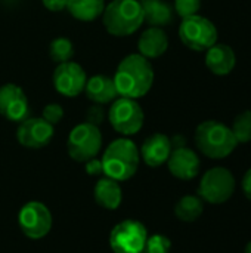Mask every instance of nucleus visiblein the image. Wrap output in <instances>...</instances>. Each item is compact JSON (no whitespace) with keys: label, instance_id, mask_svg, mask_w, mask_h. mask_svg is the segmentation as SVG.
Wrapping results in <instances>:
<instances>
[{"label":"nucleus","instance_id":"17","mask_svg":"<svg viewBox=\"0 0 251 253\" xmlns=\"http://www.w3.org/2000/svg\"><path fill=\"white\" fill-rule=\"evenodd\" d=\"M169 47V37L166 31L160 27H149L146 28L139 40H138V50L146 59H155L164 55Z\"/></svg>","mask_w":251,"mask_h":253},{"label":"nucleus","instance_id":"16","mask_svg":"<svg viewBox=\"0 0 251 253\" xmlns=\"http://www.w3.org/2000/svg\"><path fill=\"white\" fill-rule=\"evenodd\" d=\"M237 64L235 52L225 43H215L206 50V65L216 76L229 74Z\"/></svg>","mask_w":251,"mask_h":253},{"label":"nucleus","instance_id":"25","mask_svg":"<svg viewBox=\"0 0 251 253\" xmlns=\"http://www.w3.org/2000/svg\"><path fill=\"white\" fill-rule=\"evenodd\" d=\"M172 248L170 240L166 236L161 234H155L152 237L146 239V245H145V253H169Z\"/></svg>","mask_w":251,"mask_h":253},{"label":"nucleus","instance_id":"2","mask_svg":"<svg viewBox=\"0 0 251 253\" xmlns=\"http://www.w3.org/2000/svg\"><path fill=\"white\" fill-rule=\"evenodd\" d=\"M101 162L105 176L121 182L130 179L138 172L141 154L133 141L120 138L108 145Z\"/></svg>","mask_w":251,"mask_h":253},{"label":"nucleus","instance_id":"5","mask_svg":"<svg viewBox=\"0 0 251 253\" xmlns=\"http://www.w3.org/2000/svg\"><path fill=\"white\" fill-rule=\"evenodd\" d=\"M179 37L191 50L204 52L217 43V28L210 19L197 13L182 18L179 25Z\"/></svg>","mask_w":251,"mask_h":253},{"label":"nucleus","instance_id":"10","mask_svg":"<svg viewBox=\"0 0 251 253\" xmlns=\"http://www.w3.org/2000/svg\"><path fill=\"white\" fill-rule=\"evenodd\" d=\"M18 224L21 231L33 240L43 239L52 228V213L40 202H30L24 205L18 213Z\"/></svg>","mask_w":251,"mask_h":253},{"label":"nucleus","instance_id":"19","mask_svg":"<svg viewBox=\"0 0 251 253\" xmlns=\"http://www.w3.org/2000/svg\"><path fill=\"white\" fill-rule=\"evenodd\" d=\"M143 10V21L151 27H166L173 22V7L166 0H139Z\"/></svg>","mask_w":251,"mask_h":253},{"label":"nucleus","instance_id":"13","mask_svg":"<svg viewBox=\"0 0 251 253\" xmlns=\"http://www.w3.org/2000/svg\"><path fill=\"white\" fill-rule=\"evenodd\" d=\"M30 105L25 92L13 83H6L0 87V114L9 120L21 123L28 117Z\"/></svg>","mask_w":251,"mask_h":253},{"label":"nucleus","instance_id":"6","mask_svg":"<svg viewBox=\"0 0 251 253\" xmlns=\"http://www.w3.org/2000/svg\"><path fill=\"white\" fill-rule=\"evenodd\" d=\"M102 148V133L96 125L80 123L68 135L67 150L72 160L86 163L98 156Z\"/></svg>","mask_w":251,"mask_h":253},{"label":"nucleus","instance_id":"24","mask_svg":"<svg viewBox=\"0 0 251 253\" xmlns=\"http://www.w3.org/2000/svg\"><path fill=\"white\" fill-rule=\"evenodd\" d=\"M232 133L238 144H247L251 141V110L238 114L232 125Z\"/></svg>","mask_w":251,"mask_h":253},{"label":"nucleus","instance_id":"14","mask_svg":"<svg viewBox=\"0 0 251 253\" xmlns=\"http://www.w3.org/2000/svg\"><path fill=\"white\" fill-rule=\"evenodd\" d=\"M169 170L173 176L182 181H191L194 179L200 172V157L197 153L188 147H179L173 148L169 160H167Z\"/></svg>","mask_w":251,"mask_h":253},{"label":"nucleus","instance_id":"29","mask_svg":"<svg viewBox=\"0 0 251 253\" xmlns=\"http://www.w3.org/2000/svg\"><path fill=\"white\" fill-rule=\"evenodd\" d=\"M86 172H87L89 175H92V176L104 173L102 162H101V160H98L96 157H93V159L87 160V162H86Z\"/></svg>","mask_w":251,"mask_h":253},{"label":"nucleus","instance_id":"18","mask_svg":"<svg viewBox=\"0 0 251 253\" xmlns=\"http://www.w3.org/2000/svg\"><path fill=\"white\" fill-rule=\"evenodd\" d=\"M84 92H86V96L98 105L112 102L118 96L112 77H108L104 74H98V76L90 77L86 82Z\"/></svg>","mask_w":251,"mask_h":253},{"label":"nucleus","instance_id":"30","mask_svg":"<svg viewBox=\"0 0 251 253\" xmlns=\"http://www.w3.org/2000/svg\"><path fill=\"white\" fill-rule=\"evenodd\" d=\"M43 6L50 12H61L67 9V0H41Z\"/></svg>","mask_w":251,"mask_h":253},{"label":"nucleus","instance_id":"23","mask_svg":"<svg viewBox=\"0 0 251 253\" xmlns=\"http://www.w3.org/2000/svg\"><path fill=\"white\" fill-rule=\"evenodd\" d=\"M49 55L58 64L71 61L74 56V44L67 37H56L49 44Z\"/></svg>","mask_w":251,"mask_h":253},{"label":"nucleus","instance_id":"31","mask_svg":"<svg viewBox=\"0 0 251 253\" xmlns=\"http://www.w3.org/2000/svg\"><path fill=\"white\" fill-rule=\"evenodd\" d=\"M243 191L246 194V197L251 200V169H249L243 178Z\"/></svg>","mask_w":251,"mask_h":253},{"label":"nucleus","instance_id":"26","mask_svg":"<svg viewBox=\"0 0 251 253\" xmlns=\"http://www.w3.org/2000/svg\"><path fill=\"white\" fill-rule=\"evenodd\" d=\"M200 7L201 0H175V12L182 18L197 15Z\"/></svg>","mask_w":251,"mask_h":253},{"label":"nucleus","instance_id":"12","mask_svg":"<svg viewBox=\"0 0 251 253\" xmlns=\"http://www.w3.org/2000/svg\"><path fill=\"white\" fill-rule=\"evenodd\" d=\"M53 133V126L47 123L43 117H31L19 123L16 130V139L25 148L38 150L46 147L52 141Z\"/></svg>","mask_w":251,"mask_h":253},{"label":"nucleus","instance_id":"9","mask_svg":"<svg viewBox=\"0 0 251 253\" xmlns=\"http://www.w3.org/2000/svg\"><path fill=\"white\" fill-rule=\"evenodd\" d=\"M148 231L143 224L126 219L117 224L109 234V246L114 253H141L145 249Z\"/></svg>","mask_w":251,"mask_h":253},{"label":"nucleus","instance_id":"28","mask_svg":"<svg viewBox=\"0 0 251 253\" xmlns=\"http://www.w3.org/2000/svg\"><path fill=\"white\" fill-rule=\"evenodd\" d=\"M104 120V110L102 107H99L98 104H95L93 107H90L87 110V123H92V125H99L102 123Z\"/></svg>","mask_w":251,"mask_h":253},{"label":"nucleus","instance_id":"21","mask_svg":"<svg viewBox=\"0 0 251 253\" xmlns=\"http://www.w3.org/2000/svg\"><path fill=\"white\" fill-rule=\"evenodd\" d=\"M105 0H67V10L78 21H95L104 13Z\"/></svg>","mask_w":251,"mask_h":253},{"label":"nucleus","instance_id":"33","mask_svg":"<svg viewBox=\"0 0 251 253\" xmlns=\"http://www.w3.org/2000/svg\"><path fill=\"white\" fill-rule=\"evenodd\" d=\"M141 253H145V252H143V251H142V252H141Z\"/></svg>","mask_w":251,"mask_h":253},{"label":"nucleus","instance_id":"11","mask_svg":"<svg viewBox=\"0 0 251 253\" xmlns=\"http://www.w3.org/2000/svg\"><path fill=\"white\" fill-rule=\"evenodd\" d=\"M86 82L87 76L84 68L74 61L58 64L53 71V86L58 93L67 98H75L84 92Z\"/></svg>","mask_w":251,"mask_h":253},{"label":"nucleus","instance_id":"7","mask_svg":"<svg viewBox=\"0 0 251 253\" xmlns=\"http://www.w3.org/2000/svg\"><path fill=\"white\" fill-rule=\"evenodd\" d=\"M235 191V178L226 168L217 166L209 169L198 187V196L203 202L212 205H220L228 202Z\"/></svg>","mask_w":251,"mask_h":253},{"label":"nucleus","instance_id":"3","mask_svg":"<svg viewBox=\"0 0 251 253\" xmlns=\"http://www.w3.org/2000/svg\"><path fill=\"white\" fill-rule=\"evenodd\" d=\"M105 30L115 37H127L143 24V10L139 0H112L102 13Z\"/></svg>","mask_w":251,"mask_h":253},{"label":"nucleus","instance_id":"32","mask_svg":"<svg viewBox=\"0 0 251 253\" xmlns=\"http://www.w3.org/2000/svg\"><path fill=\"white\" fill-rule=\"evenodd\" d=\"M244 253H251V242L250 243H247V246H246V249H244Z\"/></svg>","mask_w":251,"mask_h":253},{"label":"nucleus","instance_id":"8","mask_svg":"<svg viewBox=\"0 0 251 253\" xmlns=\"http://www.w3.org/2000/svg\"><path fill=\"white\" fill-rule=\"evenodd\" d=\"M108 119L115 132L130 136L142 129L145 114L136 99L120 96L118 99H114L112 105L109 107Z\"/></svg>","mask_w":251,"mask_h":253},{"label":"nucleus","instance_id":"4","mask_svg":"<svg viewBox=\"0 0 251 253\" xmlns=\"http://www.w3.org/2000/svg\"><path fill=\"white\" fill-rule=\"evenodd\" d=\"M195 144L206 157L215 160L228 157L238 145L232 129L217 120H207L198 125Z\"/></svg>","mask_w":251,"mask_h":253},{"label":"nucleus","instance_id":"27","mask_svg":"<svg viewBox=\"0 0 251 253\" xmlns=\"http://www.w3.org/2000/svg\"><path fill=\"white\" fill-rule=\"evenodd\" d=\"M47 123H50L52 126H55V125H58L61 120H62V117H64V108L59 105V104H56V102H53V104H47L44 108H43V116H41Z\"/></svg>","mask_w":251,"mask_h":253},{"label":"nucleus","instance_id":"1","mask_svg":"<svg viewBox=\"0 0 251 253\" xmlns=\"http://www.w3.org/2000/svg\"><path fill=\"white\" fill-rule=\"evenodd\" d=\"M112 80L120 96L138 99L151 90L154 83V70L149 59L141 53H130L121 59Z\"/></svg>","mask_w":251,"mask_h":253},{"label":"nucleus","instance_id":"15","mask_svg":"<svg viewBox=\"0 0 251 253\" xmlns=\"http://www.w3.org/2000/svg\"><path fill=\"white\" fill-rule=\"evenodd\" d=\"M172 150H173L172 141L167 135L154 133L143 141V144L139 150V154L148 166L158 168V166L167 163Z\"/></svg>","mask_w":251,"mask_h":253},{"label":"nucleus","instance_id":"20","mask_svg":"<svg viewBox=\"0 0 251 253\" xmlns=\"http://www.w3.org/2000/svg\"><path fill=\"white\" fill-rule=\"evenodd\" d=\"M93 196L96 203L108 211H115L123 200V191L120 184L111 178L99 179L95 185Z\"/></svg>","mask_w":251,"mask_h":253},{"label":"nucleus","instance_id":"22","mask_svg":"<svg viewBox=\"0 0 251 253\" xmlns=\"http://www.w3.org/2000/svg\"><path fill=\"white\" fill-rule=\"evenodd\" d=\"M204 211V203L200 196H183L175 206V215L183 222L197 221Z\"/></svg>","mask_w":251,"mask_h":253}]
</instances>
